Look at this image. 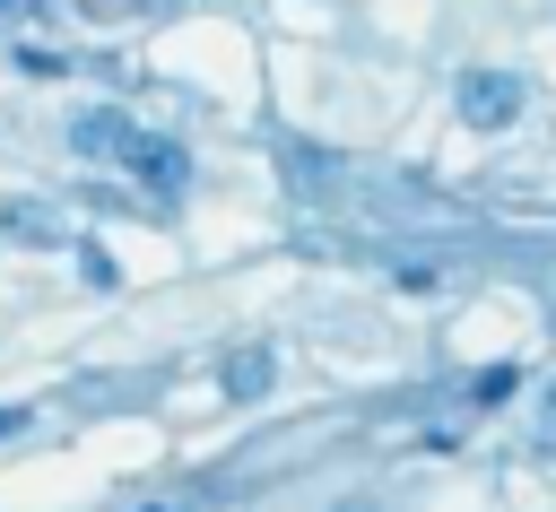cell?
I'll return each instance as SVG.
<instances>
[{
	"instance_id": "cell-1",
	"label": "cell",
	"mask_w": 556,
	"mask_h": 512,
	"mask_svg": "<svg viewBox=\"0 0 556 512\" xmlns=\"http://www.w3.org/2000/svg\"><path fill=\"white\" fill-rule=\"evenodd\" d=\"M113 156H122V174H139L156 200H182V191H191V148H182V139H165V130H139V121H130Z\"/></svg>"
},
{
	"instance_id": "cell-2",
	"label": "cell",
	"mask_w": 556,
	"mask_h": 512,
	"mask_svg": "<svg viewBox=\"0 0 556 512\" xmlns=\"http://www.w3.org/2000/svg\"><path fill=\"white\" fill-rule=\"evenodd\" d=\"M460 121L469 130H513L521 121V78L513 69H469L460 78Z\"/></svg>"
},
{
	"instance_id": "cell-3",
	"label": "cell",
	"mask_w": 556,
	"mask_h": 512,
	"mask_svg": "<svg viewBox=\"0 0 556 512\" xmlns=\"http://www.w3.org/2000/svg\"><path fill=\"white\" fill-rule=\"evenodd\" d=\"M0 234L9 243H35V252H52V243H70V226L43 208V200H0Z\"/></svg>"
},
{
	"instance_id": "cell-4",
	"label": "cell",
	"mask_w": 556,
	"mask_h": 512,
	"mask_svg": "<svg viewBox=\"0 0 556 512\" xmlns=\"http://www.w3.org/2000/svg\"><path fill=\"white\" fill-rule=\"evenodd\" d=\"M269 391V347H235L226 356V399H261Z\"/></svg>"
},
{
	"instance_id": "cell-5",
	"label": "cell",
	"mask_w": 556,
	"mask_h": 512,
	"mask_svg": "<svg viewBox=\"0 0 556 512\" xmlns=\"http://www.w3.org/2000/svg\"><path fill=\"white\" fill-rule=\"evenodd\" d=\"M122 130H130L122 113H87V121H70V148H78V156H113Z\"/></svg>"
},
{
	"instance_id": "cell-6",
	"label": "cell",
	"mask_w": 556,
	"mask_h": 512,
	"mask_svg": "<svg viewBox=\"0 0 556 512\" xmlns=\"http://www.w3.org/2000/svg\"><path fill=\"white\" fill-rule=\"evenodd\" d=\"M513 382H521V364H478V373H469V399H478V408H504Z\"/></svg>"
},
{
	"instance_id": "cell-7",
	"label": "cell",
	"mask_w": 556,
	"mask_h": 512,
	"mask_svg": "<svg viewBox=\"0 0 556 512\" xmlns=\"http://www.w3.org/2000/svg\"><path fill=\"white\" fill-rule=\"evenodd\" d=\"M9 434H26V408H0V443H9Z\"/></svg>"
},
{
	"instance_id": "cell-8",
	"label": "cell",
	"mask_w": 556,
	"mask_h": 512,
	"mask_svg": "<svg viewBox=\"0 0 556 512\" xmlns=\"http://www.w3.org/2000/svg\"><path fill=\"white\" fill-rule=\"evenodd\" d=\"M26 9H35V0H0V26H17V17H26Z\"/></svg>"
},
{
	"instance_id": "cell-9",
	"label": "cell",
	"mask_w": 556,
	"mask_h": 512,
	"mask_svg": "<svg viewBox=\"0 0 556 512\" xmlns=\"http://www.w3.org/2000/svg\"><path fill=\"white\" fill-rule=\"evenodd\" d=\"M547 434H556V391H547Z\"/></svg>"
},
{
	"instance_id": "cell-10",
	"label": "cell",
	"mask_w": 556,
	"mask_h": 512,
	"mask_svg": "<svg viewBox=\"0 0 556 512\" xmlns=\"http://www.w3.org/2000/svg\"><path fill=\"white\" fill-rule=\"evenodd\" d=\"M339 512H374V503H339Z\"/></svg>"
},
{
	"instance_id": "cell-11",
	"label": "cell",
	"mask_w": 556,
	"mask_h": 512,
	"mask_svg": "<svg viewBox=\"0 0 556 512\" xmlns=\"http://www.w3.org/2000/svg\"><path fill=\"white\" fill-rule=\"evenodd\" d=\"M148 512H174V503H148Z\"/></svg>"
}]
</instances>
